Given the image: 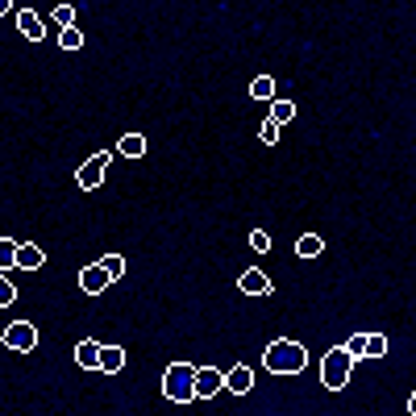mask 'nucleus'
Listing matches in <instances>:
<instances>
[{
  "mask_svg": "<svg viewBox=\"0 0 416 416\" xmlns=\"http://www.w3.org/2000/svg\"><path fill=\"white\" fill-rule=\"evenodd\" d=\"M163 395L171 404H191L196 399V366L191 362H171L163 375Z\"/></svg>",
  "mask_w": 416,
  "mask_h": 416,
  "instance_id": "2",
  "label": "nucleus"
},
{
  "mask_svg": "<svg viewBox=\"0 0 416 416\" xmlns=\"http://www.w3.org/2000/svg\"><path fill=\"white\" fill-rule=\"evenodd\" d=\"M250 96H254V100H271V96H275V79H271V75H254V79H250Z\"/></svg>",
  "mask_w": 416,
  "mask_h": 416,
  "instance_id": "18",
  "label": "nucleus"
},
{
  "mask_svg": "<svg viewBox=\"0 0 416 416\" xmlns=\"http://www.w3.org/2000/svg\"><path fill=\"white\" fill-rule=\"evenodd\" d=\"M13 17H17V30H21L30 42H42V38H46V25H42V17H38L34 9H17Z\"/></svg>",
  "mask_w": 416,
  "mask_h": 416,
  "instance_id": "9",
  "label": "nucleus"
},
{
  "mask_svg": "<svg viewBox=\"0 0 416 416\" xmlns=\"http://www.w3.org/2000/svg\"><path fill=\"white\" fill-rule=\"evenodd\" d=\"M250 246H254L258 254H267L275 242H271V233H267V229H250Z\"/></svg>",
  "mask_w": 416,
  "mask_h": 416,
  "instance_id": "23",
  "label": "nucleus"
},
{
  "mask_svg": "<svg viewBox=\"0 0 416 416\" xmlns=\"http://www.w3.org/2000/svg\"><path fill=\"white\" fill-rule=\"evenodd\" d=\"M54 21H59V30L75 25V5H54Z\"/></svg>",
  "mask_w": 416,
  "mask_h": 416,
  "instance_id": "24",
  "label": "nucleus"
},
{
  "mask_svg": "<svg viewBox=\"0 0 416 416\" xmlns=\"http://www.w3.org/2000/svg\"><path fill=\"white\" fill-rule=\"evenodd\" d=\"M291 117H295V104H291V100H275V104H271V117H267V121H275V125L283 129Z\"/></svg>",
  "mask_w": 416,
  "mask_h": 416,
  "instance_id": "17",
  "label": "nucleus"
},
{
  "mask_svg": "<svg viewBox=\"0 0 416 416\" xmlns=\"http://www.w3.org/2000/svg\"><path fill=\"white\" fill-rule=\"evenodd\" d=\"M5 13H13V0H0V17H5Z\"/></svg>",
  "mask_w": 416,
  "mask_h": 416,
  "instance_id": "27",
  "label": "nucleus"
},
{
  "mask_svg": "<svg viewBox=\"0 0 416 416\" xmlns=\"http://www.w3.org/2000/svg\"><path fill=\"white\" fill-rule=\"evenodd\" d=\"M109 163H113V154L109 150H100V154H92L79 171H75V183H79V191H96L100 183H104V175H109Z\"/></svg>",
  "mask_w": 416,
  "mask_h": 416,
  "instance_id": "4",
  "label": "nucleus"
},
{
  "mask_svg": "<svg viewBox=\"0 0 416 416\" xmlns=\"http://www.w3.org/2000/svg\"><path fill=\"white\" fill-rule=\"evenodd\" d=\"M346 350H350V358H362V333H354V337L346 342Z\"/></svg>",
  "mask_w": 416,
  "mask_h": 416,
  "instance_id": "26",
  "label": "nucleus"
},
{
  "mask_svg": "<svg viewBox=\"0 0 416 416\" xmlns=\"http://www.w3.org/2000/svg\"><path fill=\"white\" fill-rule=\"evenodd\" d=\"M0 342H5L9 350H17V354H30V350L38 346V329H34L30 321H13L5 333H0Z\"/></svg>",
  "mask_w": 416,
  "mask_h": 416,
  "instance_id": "5",
  "label": "nucleus"
},
{
  "mask_svg": "<svg viewBox=\"0 0 416 416\" xmlns=\"http://www.w3.org/2000/svg\"><path fill=\"white\" fill-rule=\"evenodd\" d=\"M96 371H100V375H121V371H125V350H121V346H100Z\"/></svg>",
  "mask_w": 416,
  "mask_h": 416,
  "instance_id": "7",
  "label": "nucleus"
},
{
  "mask_svg": "<svg viewBox=\"0 0 416 416\" xmlns=\"http://www.w3.org/2000/svg\"><path fill=\"white\" fill-rule=\"evenodd\" d=\"M100 267L109 271V279H121V275H125V258H121V254H104Z\"/></svg>",
  "mask_w": 416,
  "mask_h": 416,
  "instance_id": "21",
  "label": "nucleus"
},
{
  "mask_svg": "<svg viewBox=\"0 0 416 416\" xmlns=\"http://www.w3.org/2000/svg\"><path fill=\"white\" fill-rule=\"evenodd\" d=\"M387 354V337L383 333H362V358H383Z\"/></svg>",
  "mask_w": 416,
  "mask_h": 416,
  "instance_id": "16",
  "label": "nucleus"
},
{
  "mask_svg": "<svg viewBox=\"0 0 416 416\" xmlns=\"http://www.w3.org/2000/svg\"><path fill=\"white\" fill-rule=\"evenodd\" d=\"M109 283H113V279H109V271H104L100 262H92V267H83V271H79V287H83L87 295H100Z\"/></svg>",
  "mask_w": 416,
  "mask_h": 416,
  "instance_id": "8",
  "label": "nucleus"
},
{
  "mask_svg": "<svg viewBox=\"0 0 416 416\" xmlns=\"http://www.w3.org/2000/svg\"><path fill=\"white\" fill-rule=\"evenodd\" d=\"M304 362H308V350L300 342H291V337H279V342H271L262 350V366L271 375H300Z\"/></svg>",
  "mask_w": 416,
  "mask_h": 416,
  "instance_id": "1",
  "label": "nucleus"
},
{
  "mask_svg": "<svg viewBox=\"0 0 416 416\" xmlns=\"http://www.w3.org/2000/svg\"><path fill=\"white\" fill-rule=\"evenodd\" d=\"M13 300H17V287L9 283V275H5V271H0V308H9Z\"/></svg>",
  "mask_w": 416,
  "mask_h": 416,
  "instance_id": "22",
  "label": "nucleus"
},
{
  "mask_svg": "<svg viewBox=\"0 0 416 416\" xmlns=\"http://www.w3.org/2000/svg\"><path fill=\"white\" fill-rule=\"evenodd\" d=\"M117 150H121L125 158H142V154H146V138H142V134H121Z\"/></svg>",
  "mask_w": 416,
  "mask_h": 416,
  "instance_id": "14",
  "label": "nucleus"
},
{
  "mask_svg": "<svg viewBox=\"0 0 416 416\" xmlns=\"http://www.w3.org/2000/svg\"><path fill=\"white\" fill-rule=\"evenodd\" d=\"M350 366H354L350 350H346V346H333V350L321 358V383H325L329 391H342V387L350 383Z\"/></svg>",
  "mask_w": 416,
  "mask_h": 416,
  "instance_id": "3",
  "label": "nucleus"
},
{
  "mask_svg": "<svg viewBox=\"0 0 416 416\" xmlns=\"http://www.w3.org/2000/svg\"><path fill=\"white\" fill-rule=\"evenodd\" d=\"M258 138H262L267 146H275V142H279V125H275V121H262V129H258Z\"/></svg>",
  "mask_w": 416,
  "mask_h": 416,
  "instance_id": "25",
  "label": "nucleus"
},
{
  "mask_svg": "<svg viewBox=\"0 0 416 416\" xmlns=\"http://www.w3.org/2000/svg\"><path fill=\"white\" fill-rule=\"evenodd\" d=\"M238 287H242L246 295H271V279H267L262 271H246V275L238 279Z\"/></svg>",
  "mask_w": 416,
  "mask_h": 416,
  "instance_id": "11",
  "label": "nucleus"
},
{
  "mask_svg": "<svg viewBox=\"0 0 416 416\" xmlns=\"http://www.w3.org/2000/svg\"><path fill=\"white\" fill-rule=\"evenodd\" d=\"M221 387H225V371H213V366L196 371V399H213Z\"/></svg>",
  "mask_w": 416,
  "mask_h": 416,
  "instance_id": "6",
  "label": "nucleus"
},
{
  "mask_svg": "<svg viewBox=\"0 0 416 416\" xmlns=\"http://www.w3.org/2000/svg\"><path fill=\"white\" fill-rule=\"evenodd\" d=\"M13 267H17V242L0 238V271H13Z\"/></svg>",
  "mask_w": 416,
  "mask_h": 416,
  "instance_id": "19",
  "label": "nucleus"
},
{
  "mask_svg": "<svg viewBox=\"0 0 416 416\" xmlns=\"http://www.w3.org/2000/svg\"><path fill=\"white\" fill-rule=\"evenodd\" d=\"M295 254H300V258H321V254H325V238H321V233L295 238Z\"/></svg>",
  "mask_w": 416,
  "mask_h": 416,
  "instance_id": "12",
  "label": "nucleus"
},
{
  "mask_svg": "<svg viewBox=\"0 0 416 416\" xmlns=\"http://www.w3.org/2000/svg\"><path fill=\"white\" fill-rule=\"evenodd\" d=\"M42 262H46V254H42L38 246H21V242H17V271H38Z\"/></svg>",
  "mask_w": 416,
  "mask_h": 416,
  "instance_id": "13",
  "label": "nucleus"
},
{
  "mask_svg": "<svg viewBox=\"0 0 416 416\" xmlns=\"http://www.w3.org/2000/svg\"><path fill=\"white\" fill-rule=\"evenodd\" d=\"M96 354H100V342H92V337L75 346V362H79L83 371H96Z\"/></svg>",
  "mask_w": 416,
  "mask_h": 416,
  "instance_id": "15",
  "label": "nucleus"
},
{
  "mask_svg": "<svg viewBox=\"0 0 416 416\" xmlns=\"http://www.w3.org/2000/svg\"><path fill=\"white\" fill-rule=\"evenodd\" d=\"M59 46H63V50H79V46H83V34H79L75 25H63V30H59Z\"/></svg>",
  "mask_w": 416,
  "mask_h": 416,
  "instance_id": "20",
  "label": "nucleus"
},
{
  "mask_svg": "<svg viewBox=\"0 0 416 416\" xmlns=\"http://www.w3.org/2000/svg\"><path fill=\"white\" fill-rule=\"evenodd\" d=\"M250 387H254V371H250V366H233V371H225V391L246 395Z\"/></svg>",
  "mask_w": 416,
  "mask_h": 416,
  "instance_id": "10",
  "label": "nucleus"
}]
</instances>
